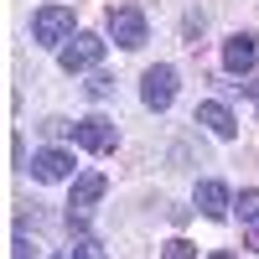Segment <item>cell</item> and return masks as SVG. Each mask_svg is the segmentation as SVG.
<instances>
[{
	"label": "cell",
	"mask_w": 259,
	"mask_h": 259,
	"mask_svg": "<svg viewBox=\"0 0 259 259\" xmlns=\"http://www.w3.org/2000/svg\"><path fill=\"white\" fill-rule=\"evenodd\" d=\"M73 6H41L31 16V41L36 47H62V41H73Z\"/></svg>",
	"instance_id": "obj_1"
},
{
	"label": "cell",
	"mask_w": 259,
	"mask_h": 259,
	"mask_svg": "<svg viewBox=\"0 0 259 259\" xmlns=\"http://www.w3.org/2000/svg\"><path fill=\"white\" fill-rule=\"evenodd\" d=\"M109 36L119 41L124 52H140L150 31H145V11L140 6H130V0H119V6H109Z\"/></svg>",
	"instance_id": "obj_2"
},
{
	"label": "cell",
	"mask_w": 259,
	"mask_h": 259,
	"mask_svg": "<svg viewBox=\"0 0 259 259\" xmlns=\"http://www.w3.org/2000/svg\"><path fill=\"white\" fill-rule=\"evenodd\" d=\"M104 47H109V41H104L99 31H78L73 41L57 47V62H62V73H89V68H99Z\"/></svg>",
	"instance_id": "obj_3"
},
{
	"label": "cell",
	"mask_w": 259,
	"mask_h": 259,
	"mask_svg": "<svg viewBox=\"0 0 259 259\" xmlns=\"http://www.w3.org/2000/svg\"><path fill=\"white\" fill-rule=\"evenodd\" d=\"M140 99H145V109H171V99H177V68H166V62L145 68V78H140Z\"/></svg>",
	"instance_id": "obj_4"
},
{
	"label": "cell",
	"mask_w": 259,
	"mask_h": 259,
	"mask_svg": "<svg viewBox=\"0 0 259 259\" xmlns=\"http://www.w3.org/2000/svg\"><path fill=\"white\" fill-rule=\"evenodd\" d=\"M73 140L83 145V150H114L119 145V130H114V119H104V114H89V119H78L73 124Z\"/></svg>",
	"instance_id": "obj_5"
},
{
	"label": "cell",
	"mask_w": 259,
	"mask_h": 259,
	"mask_svg": "<svg viewBox=\"0 0 259 259\" xmlns=\"http://www.w3.org/2000/svg\"><path fill=\"white\" fill-rule=\"evenodd\" d=\"M31 177L36 182H68L73 177V150H62V145L36 150V156H31Z\"/></svg>",
	"instance_id": "obj_6"
},
{
	"label": "cell",
	"mask_w": 259,
	"mask_h": 259,
	"mask_svg": "<svg viewBox=\"0 0 259 259\" xmlns=\"http://www.w3.org/2000/svg\"><path fill=\"white\" fill-rule=\"evenodd\" d=\"M104 192H109V182H104V171H78V177H73V197H68V218H83V212H89L99 197H104Z\"/></svg>",
	"instance_id": "obj_7"
},
{
	"label": "cell",
	"mask_w": 259,
	"mask_h": 259,
	"mask_svg": "<svg viewBox=\"0 0 259 259\" xmlns=\"http://www.w3.org/2000/svg\"><path fill=\"white\" fill-rule=\"evenodd\" d=\"M254 57H259V47H254L249 31H239V36L223 41V68H228L233 78H249V73H254Z\"/></svg>",
	"instance_id": "obj_8"
},
{
	"label": "cell",
	"mask_w": 259,
	"mask_h": 259,
	"mask_svg": "<svg viewBox=\"0 0 259 259\" xmlns=\"http://www.w3.org/2000/svg\"><path fill=\"white\" fill-rule=\"evenodd\" d=\"M197 124H207L218 140H233V135H239V119H233V114H228V104H218V99L197 104Z\"/></svg>",
	"instance_id": "obj_9"
},
{
	"label": "cell",
	"mask_w": 259,
	"mask_h": 259,
	"mask_svg": "<svg viewBox=\"0 0 259 259\" xmlns=\"http://www.w3.org/2000/svg\"><path fill=\"white\" fill-rule=\"evenodd\" d=\"M197 212L202 218H228L233 212V197L223 182H197Z\"/></svg>",
	"instance_id": "obj_10"
},
{
	"label": "cell",
	"mask_w": 259,
	"mask_h": 259,
	"mask_svg": "<svg viewBox=\"0 0 259 259\" xmlns=\"http://www.w3.org/2000/svg\"><path fill=\"white\" fill-rule=\"evenodd\" d=\"M233 212H239V223H259V192L254 187L239 192V197H233Z\"/></svg>",
	"instance_id": "obj_11"
},
{
	"label": "cell",
	"mask_w": 259,
	"mask_h": 259,
	"mask_svg": "<svg viewBox=\"0 0 259 259\" xmlns=\"http://www.w3.org/2000/svg\"><path fill=\"white\" fill-rule=\"evenodd\" d=\"M161 259H197V249H192L187 239H171V244L161 249Z\"/></svg>",
	"instance_id": "obj_12"
},
{
	"label": "cell",
	"mask_w": 259,
	"mask_h": 259,
	"mask_svg": "<svg viewBox=\"0 0 259 259\" xmlns=\"http://www.w3.org/2000/svg\"><path fill=\"white\" fill-rule=\"evenodd\" d=\"M36 130H41V135H47V140H57V135H68V130H73V124H68V119H57V114H52V119H41Z\"/></svg>",
	"instance_id": "obj_13"
},
{
	"label": "cell",
	"mask_w": 259,
	"mask_h": 259,
	"mask_svg": "<svg viewBox=\"0 0 259 259\" xmlns=\"http://www.w3.org/2000/svg\"><path fill=\"white\" fill-rule=\"evenodd\" d=\"M228 89H239V94L254 104V109H259V83H254V78H239V83H228Z\"/></svg>",
	"instance_id": "obj_14"
},
{
	"label": "cell",
	"mask_w": 259,
	"mask_h": 259,
	"mask_svg": "<svg viewBox=\"0 0 259 259\" xmlns=\"http://www.w3.org/2000/svg\"><path fill=\"white\" fill-rule=\"evenodd\" d=\"M78 259H104V249H99V239H78V249H73Z\"/></svg>",
	"instance_id": "obj_15"
},
{
	"label": "cell",
	"mask_w": 259,
	"mask_h": 259,
	"mask_svg": "<svg viewBox=\"0 0 259 259\" xmlns=\"http://www.w3.org/2000/svg\"><path fill=\"white\" fill-rule=\"evenodd\" d=\"M109 89H114V78H104V73H94V78H89V94H94V99H104Z\"/></svg>",
	"instance_id": "obj_16"
},
{
	"label": "cell",
	"mask_w": 259,
	"mask_h": 259,
	"mask_svg": "<svg viewBox=\"0 0 259 259\" xmlns=\"http://www.w3.org/2000/svg\"><path fill=\"white\" fill-rule=\"evenodd\" d=\"M11 254H16V259H31V254H36V249H31V244H26V233H16V249H11Z\"/></svg>",
	"instance_id": "obj_17"
},
{
	"label": "cell",
	"mask_w": 259,
	"mask_h": 259,
	"mask_svg": "<svg viewBox=\"0 0 259 259\" xmlns=\"http://www.w3.org/2000/svg\"><path fill=\"white\" fill-rule=\"evenodd\" d=\"M207 259H239V254H228V249H218V254H207Z\"/></svg>",
	"instance_id": "obj_18"
},
{
	"label": "cell",
	"mask_w": 259,
	"mask_h": 259,
	"mask_svg": "<svg viewBox=\"0 0 259 259\" xmlns=\"http://www.w3.org/2000/svg\"><path fill=\"white\" fill-rule=\"evenodd\" d=\"M249 249H259V223H254V233H249Z\"/></svg>",
	"instance_id": "obj_19"
},
{
	"label": "cell",
	"mask_w": 259,
	"mask_h": 259,
	"mask_svg": "<svg viewBox=\"0 0 259 259\" xmlns=\"http://www.w3.org/2000/svg\"><path fill=\"white\" fill-rule=\"evenodd\" d=\"M52 259H78V254H73V249H68V254H52Z\"/></svg>",
	"instance_id": "obj_20"
}]
</instances>
